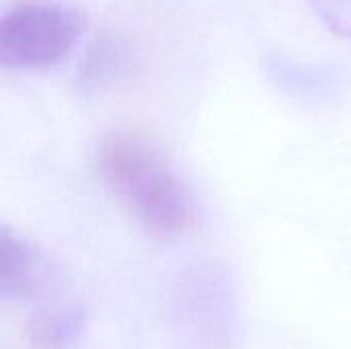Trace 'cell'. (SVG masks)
<instances>
[{
  "label": "cell",
  "instance_id": "obj_5",
  "mask_svg": "<svg viewBox=\"0 0 351 349\" xmlns=\"http://www.w3.org/2000/svg\"><path fill=\"white\" fill-rule=\"evenodd\" d=\"M261 68L274 88L300 103L319 105L339 101L350 88V74L343 68L300 62L282 51L265 53Z\"/></svg>",
  "mask_w": 351,
  "mask_h": 349
},
{
  "label": "cell",
  "instance_id": "obj_7",
  "mask_svg": "<svg viewBox=\"0 0 351 349\" xmlns=\"http://www.w3.org/2000/svg\"><path fill=\"white\" fill-rule=\"evenodd\" d=\"M130 68L132 51L128 43L113 33H103L88 45L80 62L76 82L84 95H97L125 78Z\"/></svg>",
  "mask_w": 351,
  "mask_h": 349
},
{
  "label": "cell",
  "instance_id": "obj_1",
  "mask_svg": "<svg viewBox=\"0 0 351 349\" xmlns=\"http://www.w3.org/2000/svg\"><path fill=\"white\" fill-rule=\"evenodd\" d=\"M97 165L105 187L146 232L179 239L195 230L193 193L152 142L115 132L101 142Z\"/></svg>",
  "mask_w": 351,
  "mask_h": 349
},
{
  "label": "cell",
  "instance_id": "obj_8",
  "mask_svg": "<svg viewBox=\"0 0 351 349\" xmlns=\"http://www.w3.org/2000/svg\"><path fill=\"white\" fill-rule=\"evenodd\" d=\"M319 21L337 37L351 39V0H306Z\"/></svg>",
  "mask_w": 351,
  "mask_h": 349
},
{
  "label": "cell",
  "instance_id": "obj_3",
  "mask_svg": "<svg viewBox=\"0 0 351 349\" xmlns=\"http://www.w3.org/2000/svg\"><path fill=\"white\" fill-rule=\"evenodd\" d=\"M173 311L183 335L197 349H222L228 341L234 311L232 284L220 263L185 269L173 290Z\"/></svg>",
  "mask_w": 351,
  "mask_h": 349
},
{
  "label": "cell",
  "instance_id": "obj_6",
  "mask_svg": "<svg viewBox=\"0 0 351 349\" xmlns=\"http://www.w3.org/2000/svg\"><path fill=\"white\" fill-rule=\"evenodd\" d=\"M86 325L88 313L80 300L53 296L31 313L25 335L31 349H72L82 339Z\"/></svg>",
  "mask_w": 351,
  "mask_h": 349
},
{
  "label": "cell",
  "instance_id": "obj_2",
  "mask_svg": "<svg viewBox=\"0 0 351 349\" xmlns=\"http://www.w3.org/2000/svg\"><path fill=\"white\" fill-rule=\"evenodd\" d=\"M84 29L86 19L76 8L49 0L19 2L0 21V62L14 70L60 66Z\"/></svg>",
  "mask_w": 351,
  "mask_h": 349
},
{
  "label": "cell",
  "instance_id": "obj_4",
  "mask_svg": "<svg viewBox=\"0 0 351 349\" xmlns=\"http://www.w3.org/2000/svg\"><path fill=\"white\" fill-rule=\"evenodd\" d=\"M58 286V272L45 253L14 232L0 230V298L4 304L45 296Z\"/></svg>",
  "mask_w": 351,
  "mask_h": 349
}]
</instances>
